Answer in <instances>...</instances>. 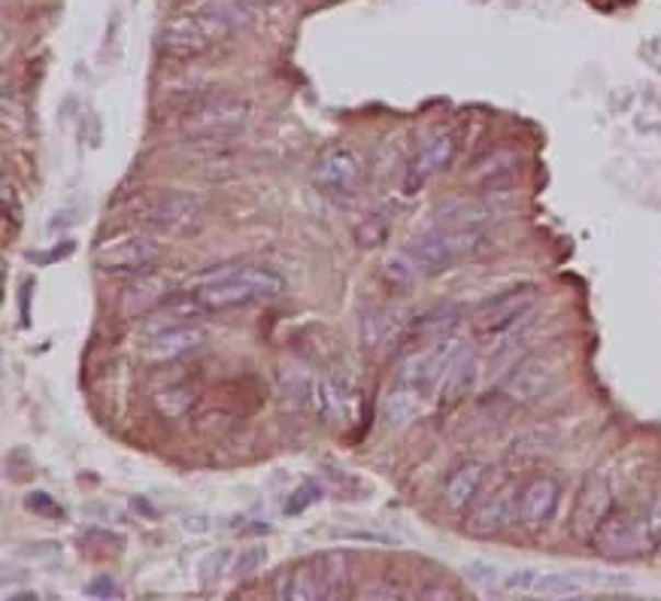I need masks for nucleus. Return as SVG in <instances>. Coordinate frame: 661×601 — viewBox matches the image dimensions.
<instances>
[{
    "label": "nucleus",
    "mask_w": 661,
    "mask_h": 601,
    "mask_svg": "<svg viewBox=\"0 0 661 601\" xmlns=\"http://www.w3.org/2000/svg\"><path fill=\"white\" fill-rule=\"evenodd\" d=\"M280 292H283V276L267 268L221 264L192 280V298L197 300L201 310H233V307L280 298Z\"/></svg>",
    "instance_id": "nucleus-1"
},
{
    "label": "nucleus",
    "mask_w": 661,
    "mask_h": 601,
    "mask_svg": "<svg viewBox=\"0 0 661 601\" xmlns=\"http://www.w3.org/2000/svg\"><path fill=\"white\" fill-rule=\"evenodd\" d=\"M137 223L170 237H189L204 228V204L189 192H156L144 197Z\"/></svg>",
    "instance_id": "nucleus-2"
},
{
    "label": "nucleus",
    "mask_w": 661,
    "mask_h": 601,
    "mask_svg": "<svg viewBox=\"0 0 661 601\" xmlns=\"http://www.w3.org/2000/svg\"><path fill=\"white\" fill-rule=\"evenodd\" d=\"M482 235L477 228H446V231H429L410 240L407 256L413 259L419 274H443L455 262H461L474 249L480 247Z\"/></svg>",
    "instance_id": "nucleus-3"
},
{
    "label": "nucleus",
    "mask_w": 661,
    "mask_h": 601,
    "mask_svg": "<svg viewBox=\"0 0 661 601\" xmlns=\"http://www.w3.org/2000/svg\"><path fill=\"white\" fill-rule=\"evenodd\" d=\"M592 547L604 559H643L649 549L656 547V541L643 520L609 510L607 520L597 525L592 535Z\"/></svg>",
    "instance_id": "nucleus-4"
},
{
    "label": "nucleus",
    "mask_w": 661,
    "mask_h": 601,
    "mask_svg": "<svg viewBox=\"0 0 661 601\" xmlns=\"http://www.w3.org/2000/svg\"><path fill=\"white\" fill-rule=\"evenodd\" d=\"M513 523H518V486L513 480H501L492 489L482 486L477 501L467 510L465 529L474 537H492L506 532Z\"/></svg>",
    "instance_id": "nucleus-5"
},
{
    "label": "nucleus",
    "mask_w": 661,
    "mask_h": 601,
    "mask_svg": "<svg viewBox=\"0 0 661 601\" xmlns=\"http://www.w3.org/2000/svg\"><path fill=\"white\" fill-rule=\"evenodd\" d=\"M249 104L240 98H219L197 104L189 116L182 118V134L192 140H228L240 134L249 122Z\"/></svg>",
    "instance_id": "nucleus-6"
},
{
    "label": "nucleus",
    "mask_w": 661,
    "mask_h": 601,
    "mask_svg": "<svg viewBox=\"0 0 661 601\" xmlns=\"http://www.w3.org/2000/svg\"><path fill=\"white\" fill-rule=\"evenodd\" d=\"M534 304H537V286L506 288L501 295L482 300L480 307L470 314V326L482 338L504 334L510 328L522 326L525 319H532Z\"/></svg>",
    "instance_id": "nucleus-7"
},
{
    "label": "nucleus",
    "mask_w": 661,
    "mask_h": 601,
    "mask_svg": "<svg viewBox=\"0 0 661 601\" xmlns=\"http://www.w3.org/2000/svg\"><path fill=\"white\" fill-rule=\"evenodd\" d=\"M161 259V243L152 235H128L106 237L101 247L94 249V264L106 274H144Z\"/></svg>",
    "instance_id": "nucleus-8"
},
{
    "label": "nucleus",
    "mask_w": 661,
    "mask_h": 601,
    "mask_svg": "<svg viewBox=\"0 0 661 601\" xmlns=\"http://www.w3.org/2000/svg\"><path fill=\"white\" fill-rule=\"evenodd\" d=\"M204 347H207V331L201 326H192V322H180V326H170L164 331L149 334L140 355H144L146 365L164 367L201 353Z\"/></svg>",
    "instance_id": "nucleus-9"
},
{
    "label": "nucleus",
    "mask_w": 661,
    "mask_h": 601,
    "mask_svg": "<svg viewBox=\"0 0 661 601\" xmlns=\"http://www.w3.org/2000/svg\"><path fill=\"white\" fill-rule=\"evenodd\" d=\"M558 371L552 365V359L546 355H528L518 365L510 367V374L501 383V395L513 405H532L537 398H544L552 383H556Z\"/></svg>",
    "instance_id": "nucleus-10"
},
{
    "label": "nucleus",
    "mask_w": 661,
    "mask_h": 601,
    "mask_svg": "<svg viewBox=\"0 0 661 601\" xmlns=\"http://www.w3.org/2000/svg\"><path fill=\"white\" fill-rule=\"evenodd\" d=\"M362 161L350 149H328L316 168H312V183L331 197H350L362 185Z\"/></svg>",
    "instance_id": "nucleus-11"
},
{
    "label": "nucleus",
    "mask_w": 661,
    "mask_h": 601,
    "mask_svg": "<svg viewBox=\"0 0 661 601\" xmlns=\"http://www.w3.org/2000/svg\"><path fill=\"white\" fill-rule=\"evenodd\" d=\"M561 498V486L552 477H534L518 489V525L528 532H540L552 523Z\"/></svg>",
    "instance_id": "nucleus-12"
},
{
    "label": "nucleus",
    "mask_w": 661,
    "mask_h": 601,
    "mask_svg": "<svg viewBox=\"0 0 661 601\" xmlns=\"http://www.w3.org/2000/svg\"><path fill=\"white\" fill-rule=\"evenodd\" d=\"M609 510H613V492H609L607 477H589L573 504L571 532L580 541H592L595 529L607 520Z\"/></svg>",
    "instance_id": "nucleus-13"
},
{
    "label": "nucleus",
    "mask_w": 661,
    "mask_h": 601,
    "mask_svg": "<svg viewBox=\"0 0 661 601\" xmlns=\"http://www.w3.org/2000/svg\"><path fill=\"white\" fill-rule=\"evenodd\" d=\"M176 292L173 286V280L164 274H137L130 280L128 286L122 288V295H118V310L122 316H146V314H156L158 307L164 304Z\"/></svg>",
    "instance_id": "nucleus-14"
},
{
    "label": "nucleus",
    "mask_w": 661,
    "mask_h": 601,
    "mask_svg": "<svg viewBox=\"0 0 661 601\" xmlns=\"http://www.w3.org/2000/svg\"><path fill=\"white\" fill-rule=\"evenodd\" d=\"M489 468L480 458H461L443 480V504L449 513H467L486 486Z\"/></svg>",
    "instance_id": "nucleus-15"
},
{
    "label": "nucleus",
    "mask_w": 661,
    "mask_h": 601,
    "mask_svg": "<svg viewBox=\"0 0 661 601\" xmlns=\"http://www.w3.org/2000/svg\"><path fill=\"white\" fill-rule=\"evenodd\" d=\"M453 158H455L453 134H437V137H431L429 144L415 152V158L410 161V168H407V177H403L407 192H415V189H422L429 180H434L437 173H443V170L453 165Z\"/></svg>",
    "instance_id": "nucleus-16"
},
{
    "label": "nucleus",
    "mask_w": 661,
    "mask_h": 601,
    "mask_svg": "<svg viewBox=\"0 0 661 601\" xmlns=\"http://www.w3.org/2000/svg\"><path fill=\"white\" fill-rule=\"evenodd\" d=\"M477 374V353L465 347V343H455L453 353L446 355V362L441 367V377H437V401L441 405H455L461 395L470 389Z\"/></svg>",
    "instance_id": "nucleus-17"
},
{
    "label": "nucleus",
    "mask_w": 661,
    "mask_h": 601,
    "mask_svg": "<svg viewBox=\"0 0 661 601\" xmlns=\"http://www.w3.org/2000/svg\"><path fill=\"white\" fill-rule=\"evenodd\" d=\"M276 596H280V599H288V601H319V599H324L322 575H319V565H316V559L286 568V571H283V577H280Z\"/></svg>",
    "instance_id": "nucleus-18"
},
{
    "label": "nucleus",
    "mask_w": 661,
    "mask_h": 601,
    "mask_svg": "<svg viewBox=\"0 0 661 601\" xmlns=\"http://www.w3.org/2000/svg\"><path fill=\"white\" fill-rule=\"evenodd\" d=\"M518 165V156L513 149H494L489 156H482L470 173H467V180L474 185H480L486 192H494V189H501V185L513 177V170Z\"/></svg>",
    "instance_id": "nucleus-19"
},
{
    "label": "nucleus",
    "mask_w": 661,
    "mask_h": 601,
    "mask_svg": "<svg viewBox=\"0 0 661 601\" xmlns=\"http://www.w3.org/2000/svg\"><path fill=\"white\" fill-rule=\"evenodd\" d=\"M319 575H322L324 599H343L350 589V556L343 553H324L316 559Z\"/></svg>",
    "instance_id": "nucleus-20"
},
{
    "label": "nucleus",
    "mask_w": 661,
    "mask_h": 601,
    "mask_svg": "<svg viewBox=\"0 0 661 601\" xmlns=\"http://www.w3.org/2000/svg\"><path fill=\"white\" fill-rule=\"evenodd\" d=\"M461 319V310L458 307H437L425 314L419 322H415V334L422 343H437V340L453 338V328L458 326Z\"/></svg>",
    "instance_id": "nucleus-21"
},
{
    "label": "nucleus",
    "mask_w": 661,
    "mask_h": 601,
    "mask_svg": "<svg viewBox=\"0 0 661 601\" xmlns=\"http://www.w3.org/2000/svg\"><path fill=\"white\" fill-rule=\"evenodd\" d=\"M552 446H556V434L549 429H534V432L516 438V444L510 446V458H516L518 465H532L537 458L549 456Z\"/></svg>",
    "instance_id": "nucleus-22"
},
{
    "label": "nucleus",
    "mask_w": 661,
    "mask_h": 601,
    "mask_svg": "<svg viewBox=\"0 0 661 601\" xmlns=\"http://www.w3.org/2000/svg\"><path fill=\"white\" fill-rule=\"evenodd\" d=\"M231 549L228 547H219L213 549V553H207L204 559H201V565H197V580L204 583V587H213V583H219L221 577H225V571L231 568Z\"/></svg>",
    "instance_id": "nucleus-23"
},
{
    "label": "nucleus",
    "mask_w": 661,
    "mask_h": 601,
    "mask_svg": "<svg viewBox=\"0 0 661 601\" xmlns=\"http://www.w3.org/2000/svg\"><path fill=\"white\" fill-rule=\"evenodd\" d=\"M383 276H386V283L395 288H407L413 286V280L419 276V268L415 262L403 252V256H391L389 262L383 264Z\"/></svg>",
    "instance_id": "nucleus-24"
},
{
    "label": "nucleus",
    "mask_w": 661,
    "mask_h": 601,
    "mask_svg": "<svg viewBox=\"0 0 661 601\" xmlns=\"http://www.w3.org/2000/svg\"><path fill=\"white\" fill-rule=\"evenodd\" d=\"M192 401H195V395L189 393L185 386H170V389L156 395V405L161 407L164 417H180V413H185L192 407Z\"/></svg>",
    "instance_id": "nucleus-25"
},
{
    "label": "nucleus",
    "mask_w": 661,
    "mask_h": 601,
    "mask_svg": "<svg viewBox=\"0 0 661 601\" xmlns=\"http://www.w3.org/2000/svg\"><path fill=\"white\" fill-rule=\"evenodd\" d=\"M0 207H3V223L13 225V231L22 225V195L13 185V180L3 177V185H0Z\"/></svg>",
    "instance_id": "nucleus-26"
},
{
    "label": "nucleus",
    "mask_w": 661,
    "mask_h": 601,
    "mask_svg": "<svg viewBox=\"0 0 661 601\" xmlns=\"http://www.w3.org/2000/svg\"><path fill=\"white\" fill-rule=\"evenodd\" d=\"M264 559H267V549L264 547H249L243 549L237 559L231 563V575L233 577H247V575H255L261 565H264Z\"/></svg>",
    "instance_id": "nucleus-27"
},
{
    "label": "nucleus",
    "mask_w": 661,
    "mask_h": 601,
    "mask_svg": "<svg viewBox=\"0 0 661 601\" xmlns=\"http://www.w3.org/2000/svg\"><path fill=\"white\" fill-rule=\"evenodd\" d=\"M355 237H358L362 247H376V243L386 240V223H383L379 216H367V219L355 228Z\"/></svg>",
    "instance_id": "nucleus-28"
},
{
    "label": "nucleus",
    "mask_w": 661,
    "mask_h": 601,
    "mask_svg": "<svg viewBox=\"0 0 661 601\" xmlns=\"http://www.w3.org/2000/svg\"><path fill=\"white\" fill-rule=\"evenodd\" d=\"M25 504L34 510V513H39V517H49V520H61V517H65L61 504L53 501V498L46 496V492H31V496L25 498Z\"/></svg>",
    "instance_id": "nucleus-29"
},
{
    "label": "nucleus",
    "mask_w": 661,
    "mask_h": 601,
    "mask_svg": "<svg viewBox=\"0 0 661 601\" xmlns=\"http://www.w3.org/2000/svg\"><path fill=\"white\" fill-rule=\"evenodd\" d=\"M319 496H322V489H316V486H312V484L298 486V492L288 498L286 513H292V517H295V513H304V510L310 508L312 501H316V498H319Z\"/></svg>",
    "instance_id": "nucleus-30"
},
{
    "label": "nucleus",
    "mask_w": 661,
    "mask_h": 601,
    "mask_svg": "<svg viewBox=\"0 0 661 601\" xmlns=\"http://www.w3.org/2000/svg\"><path fill=\"white\" fill-rule=\"evenodd\" d=\"M86 592L94 596V599H118V596H122V589L116 587L113 577H98V580H91Z\"/></svg>",
    "instance_id": "nucleus-31"
},
{
    "label": "nucleus",
    "mask_w": 661,
    "mask_h": 601,
    "mask_svg": "<svg viewBox=\"0 0 661 601\" xmlns=\"http://www.w3.org/2000/svg\"><path fill=\"white\" fill-rule=\"evenodd\" d=\"M70 249H73V247H70V240H67V243H65V247H61V249H53V252H46V256H37V262H39V264L58 262V259H65V256H67V252H70Z\"/></svg>",
    "instance_id": "nucleus-32"
},
{
    "label": "nucleus",
    "mask_w": 661,
    "mask_h": 601,
    "mask_svg": "<svg viewBox=\"0 0 661 601\" xmlns=\"http://www.w3.org/2000/svg\"><path fill=\"white\" fill-rule=\"evenodd\" d=\"M27 292H31V283H25L22 288V326H27Z\"/></svg>",
    "instance_id": "nucleus-33"
},
{
    "label": "nucleus",
    "mask_w": 661,
    "mask_h": 601,
    "mask_svg": "<svg viewBox=\"0 0 661 601\" xmlns=\"http://www.w3.org/2000/svg\"><path fill=\"white\" fill-rule=\"evenodd\" d=\"M652 541H656V547L661 549V525H659V529H656V535H652Z\"/></svg>",
    "instance_id": "nucleus-34"
},
{
    "label": "nucleus",
    "mask_w": 661,
    "mask_h": 601,
    "mask_svg": "<svg viewBox=\"0 0 661 601\" xmlns=\"http://www.w3.org/2000/svg\"><path fill=\"white\" fill-rule=\"evenodd\" d=\"M240 3H271V0H240Z\"/></svg>",
    "instance_id": "nucleus-35"
}]
</instances>
